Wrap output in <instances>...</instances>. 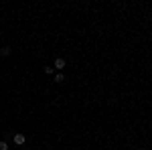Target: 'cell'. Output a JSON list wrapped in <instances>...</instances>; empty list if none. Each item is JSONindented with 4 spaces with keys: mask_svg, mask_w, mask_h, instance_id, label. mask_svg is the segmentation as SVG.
<instances>
[{
    "mask_svg": "<svg viewBox=\"0 0 152 150\" xmlns=\"http://www.w3.org/2000/svg\"><path fill=\"white\" fill-rule=\"evenodd\" d=\"M65 79V75H63V73H61V71H59L57 75H55V81H57V83H61V81Z\"/></svg>",
    "mask_w": 152,
    "mask_h": 150,
    "instance_id": "4",
    "label": "cell"
},
{
    "mask_svg": "<svg viewBox=\"0 0 152 150\" xmlns=\"http://www.w3.org/2000/svg\"><path fill=\"white\" fill-rule=\"evenodd\" d=\"M140 150H148V148H140Z\"/></svg>",
    "mask_w": 152,
    "mask_h": 150,
    "instance_id": "7",
    "label": "cell"
},
{
    "mask_svg": "<svg viewBox=\"0 0 152 150\" xmlns=\"http://www.w3.org/2000/svg\"><path fill=\"white\" fill-rule=\"evenodd\" d=\"M14 144H18V146H23L24 142H26V138H24V134H14Z\"/></svg>",
    "mask_w": 152,
    "mask_h": 150,
    "instance_id": "2",
    "label": "cell"
},
{
    "mask_svg": "<svg viewBox=\"0 0 152 150\" xmlns=\"http://www.w3.org/2000/svg\"><path fill=\"white\" fill-rule=\"evenodd\" d=\"M0 150H8V144H6V142H4V140H2V142H0Z\"/></svg>",
    "mask_w": 152,
    "mask_h": 150,
    "instance_id": "6",
    "label": "cell"
},
{
    "mask_svg": "<svg viewBox=\"0 0 152 150\" xmlns=\"http://www.w3.org/2000/svg\"><path fill=\"white\" fill-rule=\"evenodd\" d=\"M0 53H2V55H10V47H4V49H0Z\"/></svg>",
    "mask_w": 152,
    "mask_h": 150,
    "instance_id": "5",
    "label": "cell"
},
{
    "mask_svg": "<svg viewBox=\"0 0 152 150\" xmlns=\"http://www.w3.org/2000/svg\"><path fill=\"white\" fill-rule=\"evenodd\" d=\"M43 71H45L47 75H53V73H55V67H53V65H45V67H43Z\"/></svg>",
    "mask_w": 152,
    "mask_h": 150,
    "instance_id": "3",
    "label": "cell"
},
{
    "mask_svg": "<svg viewBox=\"0 0 152 150\" xmlns=\"http://www.w3.org/2000/svg\"><path fill=\"white\" fill-rule=\"evenodd\" d=\"M65 65H67V63H65V59H63V57H57V59H55V63H53V67L59 69V71L65 69Z\"/></svg>",
    "mask_w": 152,
    "mask_h": 150,
    "instance_id": "1",
    "label": "cell"
}]
</instances>
